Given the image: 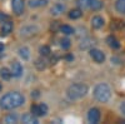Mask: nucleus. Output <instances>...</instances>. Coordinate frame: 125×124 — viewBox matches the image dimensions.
Returning <instances> with one entry per match:
<instances>
[{
    "label": "nucleus",
    "instance_id": "nucleus-9",
    "mask_svg": "<svg viewBox=\"0 0 125 124\" xmlns=\"http://www.w3.org/2000/svg\"><path fill=\"white\" fill-rule=\"evenodd\" d=\"M13 23H10V22H6V23H4L3 24V26H1V29H0V35L1 36H8L10 33L13 32Z\"/></svg>",
    "mask_w": 125,
    "mask_h": 124
},
{
    "label": "nucleus",
    "instance_id": "nucleus-23",
    "mask_svg": "<svg viewBox=\"0 0 125 124\" xmlns=\"http://www.w3.org/2000/svg\"><path fill=\"white\" fill-rule=\"evenodd\" d=\"M70 45H71V43H70L69 39L65 38V39H61V40H60V46H61L62 49H69Z\"/></svg>",
    "mask_w": 125,
    "mask_h": 124
},
{
    "label": "nucleus",
    "instance_id": "nucleus-22",
    "mask_svg": "<svg viewBox=\"0 0 125 124\" xmlns=\"http://www.w3.org/2000/svg\"><path fill=\"white\" fill-rule=\"evenodd\" d=\"M39 53H40V55H41V56H49V55H50V53H51V50H50V48H49V46L44 45V46H41V48L39 49Z\"/></svg>",
    "mask_w": 125,
    "mask_h": 124
},
{
    "label": "nucleus",
    "instance_id": "nucleus-8",
    "mask_svg": "<svg viewBox=\"0 0 125 124\" xmlns=\"http://www.w3.org/2000/svg\"><path fill=\"white\" fill-rule=\"evenodd\" d=\"M21 120H23V123H25V124H38L39 123V120H38V118H36V115H34L33 113H26V114H24L23 117H21Z\"/></svg>",
    "mask_w": 125,
    "mask_h": 124
},
{
    "label": "nucleus",
    "instance_id": "nucleus-19",
    "mask_svg": "<svg viewBox=\"0 0 125 124\" xmlns=\"http://www.w3.org/2000/svg\"><path fill=\"white\" fill-rule=\"evenodd\" d=\"M36 28L35 26H29V28H23L21 30H20V33H21V35H33L34 32H36Z\"/></svg>",
    "mask_w": 125,
    "mask_h": 124
},
{
    "label": "nucleus",
    "instance_id": "nucleus-2",
    "mask_svg": "<svg viewBox=\"0 0 125 124\" xmlns=\"http://www.w3.org/2000/svg\"><path fill=\"white\" fill-rule=\"evenodd\" d=\"M88 85L83 84V83H75V84H71L68 89H66V94L69 97V99L71 100H76V99H81L88 94Z\"/></svg>",
    "mask_w": 125,
    "mask_h": 124
},
{
    "label": "nucleus",
    "instance_id": "nucleus-16",
    "mask_svg": "<svg viewBox=\"0 0 125 124\" xmlns=\"http://www.w3.org/2000/svg\"><path fill=\"white\" fill-rule=\"evenodd\" d=\"M115 9L118 13H125V0H116Z\"/></svg>",
    "mask_w": 125,
    "mask_h": 124
},
{
    "label": "nucleus",
    "instance_id": "nucleus-32",
    "mask_svg": "<svg viewBox=\"0 0 125 124\" xmlns=\"http://www.w3.org/2000/svg\"><path fill=\"white\" fill-rule=\"evenodd\" d=\"M3 89V87H1V84H0V90H1Z\"/></svg>",
    "mask_w": 125,
    "mask_h": 124
},
{
    "label": "nucleus",
    "instance_id": "nucleus-25",
    "mask_svg": "<svg viewBox=\"0 0 125 124\" xmlns=\"http://www.w3.org/2000/svg\"><path fill=\"white\" fill-rule=\"evenodd\" d=\"M35 65H36V68L39 69V70H43V69H45V60L43 59H38L36 61H35Z\"/></svg>",
    "mask_w": 125,
    "mask_h": 124
},
{
    "label": "nucleus",
    "instance_id": "nucleus-27",
    "mask_svg": "<svg viewBox=\"0 0 125 124\" xmlns=\"http://www.w3.org/2000/svg\"><path fill=\"white\" fill-rule=\"evenodd\" d=\"M18 120V117H16V114H10V115H8L6 117V119H5V123H15Z\"/></svg>",
    "mask_w": 125,
    "mask_h": 124
},
{
    "label": "nucleus",
    "instance_id": "nucleus-26",
    "mask_svg": "<svg viewBox=\"0 0 125 124\" xmlns=\"http://www.w3.org/2000/svg\"><path fill=\"white\" fill-rule=\"evenodd\" d=\"M39 108H40V113H41V117L43 115H46L48 114V105L44 104V103H41V104H39Z\"/></svg>",
    "mask_w": 125,
    "mask_h": 124
},
{
    "label": "nucleus",
    "instance_id": "nucleus-1",
    "mask_svg": "<svg viewBox=\"0 0 125 124\" xmlns=\"http://www.w3.org/2000/svg\"><path fill=\"white\" fill-rule=\"evenodd\" d=\"M25 101L24 95H21L18 91H10L8 94H5L3 98H0V108L10 110V109H15L20 105H23Z\"/></svg>",
    "mask_w": 125,
    "mask_h": 124
},
{
    "label": "nucleus",
    "instance_id": "nucleus-17",
    "mask_svg": "<svg viewBox=\"0 0 125 124\" xmlns=\"http://www.w3.org/2000/svg\"><path fill=\"white\" fill-rule=\"evenodd\" d=\"M83 15V10L81 9H73L69 13V18L70 19H79Z\"/></svg>",
    "mask_w": 125,
    "mask_h": 124
},
{
    "label": "nucleus",
    "instance_id": "nucleus-7",
    "mask_svg": "<svg viewBox=\"0 0 125 124\" xmlns=\"http://www.w3.org/2000/svg\"><path fill=\"white\" fill-rule=\"evenodd\" d=\"M10 70H11L13 77L19 78V77H21V74H23V65L20 64L19 61H14V63L11 64V68H10Z\"/></svg>",
    "mask_w": 125,
    "mask_h": 124
},
{
    "label": "nucleus",
    "instance_id": "nucleus-31",
    "mask_svg": "<svg viewBox=\"0 0 125 124\" xmlns=\"http://www.w3.org/2000/svg\"><path fill=\"white\" fill-rule=\"evenodd\" d=\"M66 59H68V60H73V59H74V56H73V55H68Z\"/></svg>",
    "mask_w": 125,
    "mask_h": 124
},
{
    "label": "nucleus",
    "instance_id": "nucleus-18",
    "mask_svg": "<svg viewBox=\"0 0 125 124\" xmlns=\"http://www.w3.org/2000/svg\"><path fill=\"white\" fill-rule=\"evenodd\" d=\"M103 8V3L100 0H90V10H100Z\"/></svg>",
    "mask_w": 125,
    "mask_h": 124
},
{
    "label": "nucleus",
    "instance_id": "nucleus-11",
    "mask_svg": "<svg viewBox=\"0 0 125 124\" xmlns=\"http://www.w3.org/2000/svg\"><path fill=\"white\" fill-rule=\"evenodd\" d=\"M65 10V5L64 4H60V3H58V4H55V5H53V8H51V14L53 15H60L62 11Z\"/></svg>",
    "mask_w": 125,
    "mask_h": 124
},
{
    "label": "nucleus",
    "instance_id": "nucleus-21",
    "mask_svg": "<svg viewBox=\"0 0 125 124\" xmlns=\"http://www.w3.org/2000/svg\"><path fill=\"white\" fill-rule=\"evenodd\" d=\"M76 4L81 10L83 9H90V0H78Z\"/></svg>",
    "mask_w": 125,
    "mask_h": 124
},
{
    "label": "nucleus",
    "instance_id": "nucleus-12",
    "mask_svg": "<svg viewBox=\"0 0 125 124\" xmlns=\"http://www.w3.org/2000/svg\"><path fill=\"white\" fill-rule=\"evenodd\" d=\"M48 4V0H29V6L30 8H40Z\"/></svg>",
    "mask_w": 125,
    "mask_h": 124
},
{
    "label": "nucleus",
    "instance_id": "nucleus-13",
    "mask_svg": "<svg viewBox=\"0 0 125 124\" xmlns=\"http://www.w3.org/2000/svg\"><path fill=\"white\" fill-rule=\"evenodd\" d=\"M106 41H108V45L110 48H113V49H119L120 48V43L114 36H108Z\"/></svg>",
    "mask_w": 125,
    "mask_h": 124
},
{
    "label": "nucleus",
    "instance_id": "nucleus-15",
    "mask_svg": "<svg viewBox=\"0 0 125 124\" xmlns=\"http://www.w3.org/2000/svg\"><path fill=\"white\" fill-rule=\"evenodd\" d=\"M18 53H19V55H20V56H21L23 59H25V60H28V59L30 58V51H29V49H28V48H25V46L19 48Z\"/></svg>",
    "mask_w": 125,
    "mask_h": 124
},
{
    "label": "nucleus",
    "instance_id": "nucleus-20",
    "mask_svg": "<svg viewBox=\"0 0 125 124\" xmlns=\"http://www.w3.org/2000/svg\"><path fill=\"white\" fill-rule=\"evenodd\" d=\"M60 32L62 34H65V35H71V34H74V29H73L70 25H61Z\"/></svg>",
    "mask_w": 125,
    "mask_h": 124
},
{
    "label": "nucleus",
    "instance_id": "nucleus-10",
    "mask_svg": "<svg viewBox=\"0 0 125 124\" xmlns=\"http://www.w3.org/2000/svg\"><path fill=\"white\" fill-rule=\"evenodd\" d=\"M104 24H105V23H104V19L100 15L93 16V19H91V26L94 29H100V28L104 26Z\"/></svg>",
    "mask_w": 125,
    "mask_h": 124
},
{
    "label": "nucleus",
    "instance_id": "nucleus-5",
    "mask_svg": "<svg viewBox=\"0 0 125 124\" xmlns=\"http://www.w3.org/2000/svg\"><path fill=\"white\" fill-rule=\"evenodd\" d=\"M100 117H101L100 115V110L98 108H91L88 112V120H89V123H93V124L99 123Z\"/></svg>",
    "mask_w": 125,
    "mask_h": 124
},
{
    "label": "nucleus",
    "instance_id": "nucleus-14",
    "mask_svg": "<svg viewBox=\"0 0 125 124\" xmlns=\"http://www.w3.org/2000/svg\"><path fill=\"white\" fill-rule=\"evenodd\" d=\"M0 77H1L4 80H9L10 78L13 77L11 70H9L8 68H3V69H0Z\"/></svg>",
    "mask_w": 125,
    "mask_h": 124
},
{
    "label": "nucleus",
    "instance_id": "nucleus-6",
    "mask_svg": "<svg viewBox=\"0 0 125 124\" xmlns=\"http://www.w3.org/2000/svg\"><path fill=\"white\" fill-rule=\"evenodd\" d=\"M24 0H11V9L16 15H21L24 11Z\"/></svg>",
    "mask_w": 125,
    "mask_h": 124
},
{
    "label": "nucleus",
    "instance_id": "nucleus-3",
    "mask_svg": "<svg viewBox=\"0 0 125 124\" xmlns=\"http://www.w3.org/2000/svg\"><path fill=\"white\" fill-rule=\"evenodd\" d=\"M111 97V90L110 87L105 83H100L94 89V98L100 103H106Z\"/></svg>",
    "mask_w": 125,
    "mask_h": 124
},
{
    "label": "nucleus",
    "instance_id": "nucleus-24",
    "mask_svg": "<svg viewBox=\"0 0 125 124\" xmlns=\"http://www.w3.org/2000/svg\"><path fill=\"white\" fill-rule=\"evenodd\" d=\"M31 113H33L34 115H36V117H41V113H40V108H39V105H36V104H34V105H31Z\"/></svg>",
    "mask_w": 125,
    "mask_h": 124
},
{
    "label": "nucleus",
    "instance_id": "nucleus-29",
    "mask_svg": "<svg viewBox=\"0 0 125 124\" xmlns=\"http://www.w3.org/2000/svg\"><path fill=\"white\" fill-rule=\"evenodd\" d=\"M8 16L4 14V13H1V11H0V22H3V20H5Z\"/></svg>",
    "mask_w": 125,
    "mask_h": 124
},
{
    "label": "nucleus",
    "instance_id": "nucleus-4",
    "mask_svg": "<svg viewBox=\"0 0 125 124\" xmlns=\"http://www.w3.org/2000/svg\"><path fill=\"white\" fill-rule=\"evenodd\" d=\"M90 56L98 64H101V63L105 61V54H104L101 50H99V49H90Z\"/></svg>",
    "mask_w": 125,
    "mask_h": 124
},
{
    "label": "nucleus",
    "instance_id": "nucleus-28",
    "mask_svg": "<svg viewBox=\"0 0 125 124\" xmlns=\"http://www.w3.org/2000/svg\"><path fill=\"white\" fill-rule=\"evenodd\" d=\"M120 112L123 113V115H125V101H123L120 104Z\"/></svg>",
    "mask_w": 125,
    "mask_h": 124
},
{
    "label": "nucleus",
    "instance_id": "nucleus-30",
    "mask_svg": "<svg viewBox=\"0 0 125 124\" xmlns=\"http://www.w3.org/2000/svg\"><path fill=\"white\" fill-rule=\"evenodd\" d=\"M4 48H5L4 44H3V43H0V53H3V51H4Z\"/></svg>",
    "mask_w": 125,
    "mask_h": 124
}]
</instances>
